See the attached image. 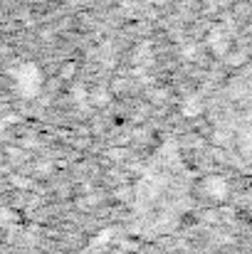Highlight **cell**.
I'll use <instances>...</instances> for the list:
<instances>
[{"label":"cell","mask_w":252,"mask_h":254,"mask_svg":"<svg viewBox=\"0 0 252 254\" xmlns=\"http://www.w3.org/2000/svg\"><path fill=\"white\" fill-rule=\"evenodd\" d=\"M205 133L223 161L252 175V55L215 89L205 111Z\"/></svg>","instance_id":"6da1fadb"}]
</instances>
